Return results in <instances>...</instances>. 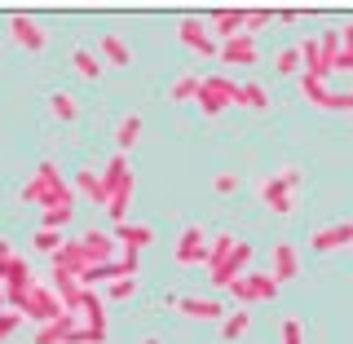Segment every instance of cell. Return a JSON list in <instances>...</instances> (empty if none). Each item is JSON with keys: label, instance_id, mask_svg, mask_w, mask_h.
<instances>
[{"label": "cell", "instance_id": "obj_1", "mask_svg": "<svg viewBox=\"0 0 353 344\" xmlns=\"http://www.w3.org/2000/svg\"><path fill=\"white\" fill-rule=\"evenodd\" d=\"M22 203H36L40 212H49V208L75 203V185H66V181H62V172H58V163L44 159L40 168H36V176L22 185Z\"/></svg>", "mask_w": 353, "mask_h": 344}, {"label": "cell", "instance_id": "obj_2", "mask_svg": "<svg viewBox=\"0 0 353 344\" xmlns=\"http://www.w3.org/2000/svg\"><path fill=\"white\" fill-rule=\"evenodd\" d=\"M14 309H18L22 318H31L36 327H49V323H58V318L66 314L62 301H58V292H53L49 283H31L27 292H22L18 301H14Z\"/></svg>", "mask_w": 353, "mask_h": 344}, {"label": "cell", "instance_id": "obj_3", "mask_svg": "<svg viewBox=\"0 0 353 344\" xmlns=\"http://www.w3.org/2000/svg\"><path fill=\"white\" fill-rule=\"evenodd\" d=\"M234 80H225V75H203V84H199V110H203L208 119H216L225 106H234Z\"/></svg>", "mask_w": 353, "mask_h": 344}, {"label": "cell", "instance_id": "obj_4", "mask_svg": "<svg viewBox=\"0 0 353 344\" xmlns=\"http://www.w3.org/2000/svg\"><path fill=\"white\" fill-rule=\"evenodd\" d=\"M168 309L181 318H194V323H225V305L216 296H168Z\"/></svg>", "mask_w": 353, "mask_h": 344}, {"label": "cell", "instance_id": "obj_5", "mask_svg": "<svg viewBox=\"0 0 353 344\" xmlns=\"http://www.w3.org/2000/svg\"><path fill=\"white\" fill-rule=\"evenodd\" d=\"M176 36H181V44H190L199 58H212V53H221V40L208 31V22H199V18H181V22H176Z\"/></svg>", "mask_w": 353, "mask_h": 344}, {"label": "cell", "instance_id": "obj_6", "mask_svg": "<svg viewBox=\"0 0 353 344\" xmlns=\"http://www.w3.org/2000/svg\"><path fill=\"white\" fill-rule=\"evenodd\" d=\"M9 36H14L27 53H44V49H49V31H44L31 14H14V18H9Z\"/></svg>", "mask_w": 353, "mask_h": 344}, {"label": "cell", "instance_id": "obj_7", "mask_svg": "<svg viewBox=\"0 0 353 344\" xmlns=\"http://www.w3.org/2000/svg\"><path fill=\"white\" fill-rule=\"evenodd\" d=\"M353 243V221H336V225H318L314 234H309V247L318 252V256H327V252H340Z\"/></svg>", "mask_w": 353, "mask_h": 344}, {"label": "cell", "instance_id": "obj_8", "mask_svg": "<svg viewBox=\"0 0 353 344\" xmlns=\"http://www.w3.org/2000/svg\"><path fill=\"white\" fill-rule=\"evenodd\" d=\"M110 234H115V243H119L124 256H141V252L154 243V230L150 225H137V221H124V225H115Z\"/></svg>", "mask_w": 353, "mask_h": 344}, {"label": "cell", "instance_id": "obj_9", "mask_svg": "<svg viewBox=\"0 0 353 344\" xmlns=\"http://www.w3.org/2000/svg\"><path fill=\"white\" fill-rule=\"evenodd\" d=\"M261 203L270 208L274 216H287V212H296V190H287V185L279 181V172H274V176L261 181Z\"/></svg>", "mask_w": 353, "mask_h": 344}, {"label": "cell", "instance_id": "obj_10", "mask_svg": "<svg viewBox=\"0 0 353 344\" xmlns=\"http://www.w3.org/2000/svg\"><path fill=\"white\" fill-rule=\"evenodd\" d=\"M270 274H274L279 283L301 279V252H296L292 243H274V252H270Z\"/></svg>", "mask_w": 353, "mask_h": 344}, {"label": "cell", "instance_id": "obj_11", "mask_svg": "<svg viewBox=\"0 0 353 344\" xmlns=\"http://www.w3.org/2000/svg\"><path fill=\"white\" fill-rule=\"evenodd\" d=\"M53 270H71L75 279H84V274L93 270V256H88V247L80 239H66V247L53 256Z\"/></svg>", "mask_w": 353, "mask_h": 344}, {"label": "cell", "instance_id": "obj_12", "mask_svg": "<svg viewBox=\"0 0 353 344\" xmlns=\"http://www.w3.org/2000/svg\"><path fill=\"white\" fill-rule=\"evenodd\" d=\"M80 243L88 247L93 265H110V261H119V243H115V234H106V230H84Z\"/></svg>", "mask_w": 353, "mask_h": 344}, {"label": "cell", "instance_id": "obj_13", "mask_svg": "<svg viewBox=\"0 0 353 344\" xmlns=\"http://www.w3.org/2000/svg\"><path fill=\"white\" fill-rule=\"evenodd\" d=\"M243 270H252V243H243V239H239V247L230 252V261L212 274V283H216V287H230V283H239V279H243Z\"/></svg>", "mask_w": 353, "mask_h": 344}, {"label": "cell", "instance_id": "obj_14", "mask_svg": "<svg viewBox=\"0 0 353 344\" xmlns=\"http://www.w3.org/2000/svg\"><path fill=\"white\" fill-rule=\"evenodd\" d=\"M243 18H248V9H212V18H208V31L225 44V40H234L243 36Z\"/></svg>", "mask_w": 353, "mask_h": 344}, {"label": "cell", "instance_id": "obj_15", "mask_svg": "<svg viewBox=\"0 0 353 344\" xmlns=\"http://www.w3.org/2000/svg\"><path fill=\"white\" fill-rule=\"evenodd\" d=\"M216 58H221V62H230V66H252V62L261 58V53H256V40H252V36H234V40L221 44Z\"/></svg>", "mask_w": 353, "mask_h": 344}, {"label": "cell", "instance_id": "obj_16", "mask_svg": "<svg viewBox=\"0 0 353 344\" xmlns=\"http://www.w3.org/2000/svg\"><path fill=\"white\" fill-rule=\"evenodd\" d=\"M97 58L106 66H128L132 62V49L124 36H115V31H102V40H97Z\"/></svg>", "mask_w": 353, "mask_h": 344}, {"label": "cell", "instance_id": "obj_17", "mask_svg": "<svg viewBox=\"0 0 353 344\" xmlns=\"http://www.w3.org/2000/svg\"><path fill=\"white\" fill-rule=\"evenodd\" d=\"M234 106H248V110H270L274 106V97H270V88L265 84H256V80H243L239 88H234Z\"/></svg>", "mask_w": 353, "mask_h": 344}, {"label": "cell", "instance_id": "obj_18", "mask_svg": "<svg viewBox=\"0 0 353 344\" xmlns=\"http://www.w3.org/2000/svg\"><path fill=\"white\" fill-rule=\"evenodd\" d=\"M137 141H141V115H137V110H124V115L115 119V146L128 154Z\"/></svg>", "mask_w": 353, "mask_h": 344}, {"label": "cell", "instance_id": "obj_19", "mask_svg": "<svg viewBox=\"0 0 353 344\" xmlns=\"http://www.w3.org/2000/svg\"><path fill=\"white\" fill-rule=\"evenodd\" d=\"M239 247V234H230V230H221V234H212V243H208V270H221V265L230 261V252Z\"/></svg>", "mask_w": 353, "mask_h": 344}, {"label": "cell", "instance_id": "obj_20", "mask_svg": "<svg viewBox=\"0 0 353 344\" xmlns=\"http://www.w3.org/2000/svg\"><path fill=\"white\" fill-rule=\"evenodd\" d=\"M318 53H323V80H327V71H336L340 53H345V40H340V27H336V31H323V36H318Z\"/></svg>", "mask_w": 353, "mask_h": 344}, {"label": "cell", "instance_id": "obj_21", "mask_svg": "<svg viewBox=\"0 0 353 344\" xmlns=\"http://www.w3.org/2000/svg\"><path fill=\"white\" fill-rule=\"evenodd\" d=\"M49 110H53V119H62V124H75L80 119V102H75L71 93H49Z\"/></svg>", "mask_w": 353, "mask_h": 344}, {"label": "cell", "instance_id": "obj_22", "mask_svg": "<svg viewBox=\"0 0 353 344\" xmlns=\"http://www.w3.org/2000/svg\"><path fill=\"white\" fill-rule=\"evenodd\" d=\"M71 66L84 80H102V58H97L93 49H71Z\"/></svg>", "mask_w": 353, "mask_h": 344}, {"label": "cell", "instance_id": "obj_23", "mask_svg": "<svg viewBox=\"0 0 353 344\" xmlns=\"http://www.w3.org/2000/svg\"><path fill=\"white\" fill-rule=\"evenodd\" d=\"M199 84H203V75H176V80L168 84V102H194Z\"/></svg>", "mask_w": 353, "mask_h": 344}, {"label": "cell", "instance_id": "obj_24", "mask_svg": "<svg viewBox=\"0 0 353 344\" xmlns=\"http://www.w3.org/2000/svg\"><path fill=\"white\" fill-rule=\"evenodd\" d=\"M84 323L106 331V305H102V296H97L93 287H84Z\"/></svg>", "mask_w": 353, "mask_h": 344}, {"label": "cell", "instance_id": "obj_25", "mask_svg": "<svg viewBox=\"0 0 353 344\" xmlns=\"http://www.w3.org/2000/svg\"><path fill=\"white\" fill-rule=\"evenodd\" d=\"M75 185H80V194H88V203L106 208V190H102V176H97L93 168H84L80 176H75Z\"/></svg>", "mask_w": 353, "mask_h": 344}, {"label": "cell", "instance_id": "obj_26", "mask_svg": "<svg viewBox=\"0 0 353 344\" xmlns=\"http://www.w3.org/2000/svg\"><path fill=\"white\" fill-rule=\"evenodd\" d=\"M252 327V309H234V314H225V323H221V336L225 340H243Z\"/></svg>", "mask_w": 353, "mask_h": 344}, {"label": "cell", "instance_id": "obj_27", "mask_svg": "<svg viewBox=\"0 0 353 344\" xmlns=\"http://www.w3.org/2000/svg\"><path fill=\"white\" fill-rule=\"evenodd\" d=\"M31 243H36V252H49V256H58V252L66 247V239H62V230H36V234H31Z\"/></svg>", "mask_w": 353, "mask_h": 344}, {"label": "cell", "instance_id": "obj_28", "mask_svg": "<svg viewBox=\"0 0 353 344\" xmlns=\"http://www.w3.org/2000/svg\"><path fill=\"white\" fill-rule=\"evenodd\" d=\"M128 199H132V176H128L124 185H119V190H115V199H110V203H106V212H110V221H115V225H124V212H128Z\"/></svg>", "mask_w": 353, "mask_h": 344}, {"label": "cell", "instance_id": "obj_29", "mask_svg": "<svg viewBox=\"0 0 353 344\" xmlns=\"http://www.w3.org/2000/svg\"><path fill=\"white\" fill-rule=\"evenodd\" d=\"M274 71H279V75H296V71H301L305 75L301 49H279V53H274Z\"/></svg>", "mask_w": 353, "mask_h": 344}, {"label": "cell", "instance_id": "obj_30", "mask_svg": "<svg viewBox=\"0 0 353 344\" xmlns=\"http://www.w3.org/2000/svg\"><path fill=\"white\" fill-rule=\"evenodd\" d=\"M248 283H252V292H256V301H274V296H279V279H274V274H252L248 270Z\"/></svg>", "mask_w": 353, "mask_h": 344}, {"label": "cell", "instance_id": "obj_31", "mask_svg": "<svg viewBox=\"0 0 353 344\" xmlns=\"http://www.w3.org/2000/svg\"><path fill=\"white\" fill-rule=\"evenodd\" d=\"M301 93H305V102L327 106V84L318 80V75H301Z\"/></svg>", "mask_w": 353, "mask_h": 344}, {"label": "cell", "instance_id": "obj_32", "mask_svg": "<svg viewBox=\"0 0 353 344\" xmlns=\"http://www.w3.org/2000/svg\"><path fill=\"white\" fill-rule=\"evenodd\" d=\"M274 14H279V9H248V18H243V36L265 31V22H274Z\"/></svg>", "mask_w": 353, "mask_h": 344}, {"label": "cell", "instance_id": "obj_33", "mask_svg": "<svg viewBox=\"0 0 353 344\" xmlns=\"http://www.w3.org/2000/svg\"><path fill=\"white\" fill-rule=\"evenodd\" d=\"M71 216H75V203H62V208H49V212L40 216V225H44V230H62Z\"/></svg>", "mask_w": 353, "mask_h": 344}, {"label": "cell", "instance_id": "obj_34", "mask_svg": "<svg viewBox=\"0 0 353 344\" xmlns=\"http://www.w3.org/2000/svg\"><path fill=\"white\" fill-rule=\"evenodd\" d=\"M172 261L176 265H203L208 270V243L203 247H172Z\"/></svg>", "mask_w": 353, "mask_h": 344}, {"label": "cell", "instance_id": "obj_35", "mask_svg": "<svg viewBox=\"0 0 353 344\" xmlns=\"http://www.w3.org/2000/svg\"><path fill=\"white\" fill-rule=\"evenodd\" d=\"M18 327H22V314H18V309H0V344L14 340Z\"/></svg>", "mask_w": 353, "mask_h": 344}, {"label": "cell", "instance_id": "obj_36", "mask_svg": "<svg viewBox=\"0 0 353 344\" xmlns=\"http://www.w3.org/2000/svg\"><path fill=\"white\" fill-rule=\"evenodd\" d=\"M208 243V230L203 225H185L181 234H176V247H203Z\"/></svg>", "mask_w": 353, "mask_h": 344}, {"label": "cell", "instance_id": "obj_37", "mask_svg": "<svg viewBox=\"0 0 353 344\" xmlns=\"http://www.w3.org/2000/svg\"><path fill=\"white\" fill-rule=\"evenodd\" d=\"M279 331H283V344H305V327H301V318H292V314H287Z\"/></svg>", "mask_w": 353, "mask_h": 344}, {"label": "cell", "instance_id": "obj_38", "mask_svg": "<svg viewBox=\"0 0 353 344\" xmlns=\"http://www.w3.org/2000/svg\"><path fill=\"white\" fill-rule=\"evenodd\" d=\"M230 296H234V301L248 309V305H256V292H252V283H248V274H243L239 283H230Z\"/></svg>", "mask_w": 353, "mask_h": 344}, {"label": "cell", "instance_id": "obj_39", "mask_svg": "<svg viewBox=\"0 0 353 344\" xmlns=\"http://www.w3.org/2000/svg\"><path fill=\"white\" fill-rule=\"evenodd\" d=\"M132 292H137V279H115V283L106 287V296H110V301H128Z\"/></svg>", "mask_w": 353, "mask_h": 344}, {"label": "cell", "instance_id": "obj_40", "mask_svg": "<svg viewBox=\"0 0 353 344\" xmlns=\"http://www.w3.org/2000/svg\"><path fill=\"white\" fill-rule=\"evenodd\" d=\"M212 190H216V194H234V190H239V176H234V172H216V176H212Z\"/></svg>", "mask_w": 353, "mask_h": 344}, {"label": "cell", "instance_id": "obj_41", "mask_svg": "<svg viewBox=\"0 0 353 344\" xmlns=\"http://www.w3.org/2000/svg\"><path fill=\"white\" fill-rule=\"evenodd\" d=\"M323 110H353V88H349V93H327Z\"/></svg>", "mask_w": 353, "mask_h": 344}, {"label": "cell", "instance_id": "obj_42", "mask_svg": "<svg viewBox=\"0 0 353 344\" xmlns=\"http://www.w3.org/2000/svg\"><path fill=\"white\" fill-rule=\"evenodd\" d=\"M279 181L287 185V190H301V168H296V163H287V168L279 172Z\"/></svg>", "mask_w": 353, "mask_h": 344}, {"label": "cell", "instance_id": "obj_43", "mask_svg": "<svg viewBox=\"0 0 353 344\" xmlns=\"http://www.w3.org/2000/svg\"><path fill=\"white\" fill-rule=\"evenodd\" d=\"M9 265H14V243H9V239H0V274H5Z\"/></svg>", "mask_w": 353, "mask_h": 344}, {"label": "cell", "instance_id": "obj_44", "mask_svg": "<svg viewBox=\"0 0 353 344\" xmlns=\"http://www.w3.org/2000/svg\"><path fill=\"white\" fill-rule=\"evenodd\" d=\"M340 40H345V53H353V22H345V27H340Z\"/></svg>", "mask_w": 353, "mask_h": 344}, {"label": "cell", "instance_id": "obj_45", "mask_svg": "<svg viewBox=\"0 0 353 344\" xmlns=\"http://www.w3.org/2000/svg\"><path fill=\"white\" fill-rule=\"evenodd\" d=\"M0 309H9V292H5V283H0Z\"/></svg>", "mask_w": 353, "mask_h": 344}, {"label": "cell", "instance_id": "obj_46", "mask_svg": "<svg viewBox=\"0 0 353 344\" xmlns=\"http://www.w3.org/2000/svg\"><path fill=\"white\" fill-rule=\"evenodd\" d=\"M137 344H163V340H159V336H141Z\"/></svg>", "mask_w": 353, "mask_h": 344}]
</instances>
